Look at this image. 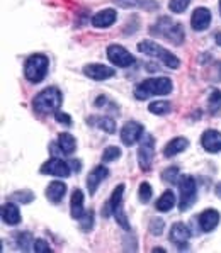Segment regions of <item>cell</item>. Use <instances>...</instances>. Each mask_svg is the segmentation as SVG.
<instances>
[{"label": "cell", "mask_w": 221, "mask_h": 253, "mask_svg": "<svg viewBox=\"0 0 221 253\" xmlns=\"http://www.w3.org/2000/svg\"><path fill=\"white\" fill-rule=\"evenodd\" d=\"M215 194L221 199V182H220V184H216V187H215Z\"/></svg>", "instance_id": "obj_42"}, {"label": "cell", "mask_w": 221, "mask_h": 253, "mask_svg": "<svg viewBox=\"0 0 221 253\" xmlns=\"http://www.w3.org/2000/svg\"><path fill=\"white\" fill-rule=\"evenodd\" d=\"M34 252H38V253H49L51 252V247H49L48 243H46L44 240H36L34 241V248H33Z\"/></svg>", "instance_id": "obj_39"}, {"label": "cell", "mask_w": 221, "mask_h": 253, "mask_svg": "<svg viewBox=\"0 0 221 253\" xmlns=\"http://www.w3.org/2000/svg\"><path fill=\"white\" fill-rule=\"evenodd\" d=\"M138 197H139V201H141L143 204H146V202L152 201V197H153V190H152V185H150L148 182H141V184H139V189H138Z\"/></svg>", "instance_id": "obj_31"}, {"label": "cell", "mask_w": 221, "mask_h": 253, "mask_svg": "<svg viewBox=\"0 0 221 253\" xmlns=\"http://www.w3.org/2000/svg\"><path fill=\"white\" fill-rule=\"evenodd\" d=\"M164 228H165V223H164V219H160V217H153L148 224V231L152 233L153 236H160L162 233H164Z\"/></svg>", "instance_id": "obj_33"}, {"label": "cell", "mask_w": 221, "mask_h": 253, "mask_svg": "<svg viewBox=\"0 0 221 253\" xmlns=\"http://www.w3.org/2000/svg\"><path fill=\"white\" fill-rule=\"evenodd\" d=\"M150 34H152V36H158V38H165V40H169L170 42H174V44H177V46H180L185 40V34H184V29H182L180 22H172L170 17L158 19L152 26V29H150Z\"/></svg>", "instance_id": "obj_3"}, {"label": "cell", "mask_w": 221, "mask_h": 253, "mask_svg": "<svg viewBox=\"0 0 221 253\" xmlns=\"http://www.w3.org/2000/svg\"><path fill=\"white\" fill-rule=\"evenodd\" d=\"M61 102H63V95H61V92L58 90L56 87H48L34 97L33 107L38 114L48 116V114L56 112L58 109H60Z\"/></svg>", "instance_id": "obj_2"}, {"label": "cell", "mask_w": 221, "mask_h": 253, "mask_svg": "<svg viewBox=\"0 0 221 253\" xmlns=\"http://www.w3.org/2000/svg\"><path fill=\"white\" fill-rule=\"evenodd\" d=\"M201 146L208 153H220L221 151V133L216 129H206L201 136Z\"/></svg>", "instance_id": "obj_13"}, {"label": "cell", "mask_w": 221, "mask_h": 253, "mask_svg": "<svg viewBox=\"0 0 221 253\" xmlns=\"http://www.w3.org/2000/svg\"><path fill=\"white\" fill-rule=\"evenodd\" d=\"M220 212L216 209H206L199 214V226L204 233H211L220 224Z\"/></svg>", "instance_id": "obj_15"}, {"label": "cell", "mask_w": 221, "mask_h": 253, "mask_svg": "<svg viewBox=\"0 0 221 253\" xmlns=\"http://www.w3.org/2000/svg\"><path fill=\"white\" fill-rule=\"evenodd\" d=\"M209 24H211V10L206 9V7H197L191 17L192 29L201 33V31H206Z\"/></svg>", "instance_id": "obj_14"}, {"label": "cell", "mask_w": 221, "mask_h": 253, "mask_svg": "<svg viewBox=\"0 0 221 253\" xmlns=\"http://www.w3.org/2000/svg\"><path fill=\"white\" fill-rule=\"evenodd\" d=\"M72 169H73V170H77V172H79V170L82 169V165H80V162L72 160Z\"/></svg>", "instance_id": "obj_41"}, {"label": "cell", "mask_w": 221, "mask_h": 253, "mask_svg": "<svg viewBox=\"0 0 221 253\" xmlns=\"http://www.w3.org/2000/svg\"><path fill=\"white\" fill-rule=\"evenodd\" d=\"M114 217H116V221H118V224L121 226L123 229H130V223H128V217H126V212H125V209H123V204L119 206L118 209L114 211Z\"/></svg>", "instance_id": "obj_37"}, {"label": "cell", "mask_w": 221, "mask_h": 253, "mask_svg": "<svg viewBox=\"0 0 221 253\" xmlns=\"http://www.w3.org/2000/svg\"><path fill=\"white\" fill-rule=\"evenodd\" d=\"M80 228H82V231H90L92 226H94V211H85V214L82 217H80Z\"/></svg>", "instance_id": "obj_34"}, {"label": "cell", "mask_w": 221, "mask_h": 253, "mask_svg": "<svg viewBox=\"0 0 221 253\" xmlns=\"http://www.w3.org/2000/svg\"><path fill=\"white\" fill-rule=\"evenodd\" d=\"M40 172L43 175H55V177L67 178L72 175V167H70L67 162L60 160V158H51V160L43 163Z\"/></svg>", "instance_id": "obj_10"}, {"label": "cell", "mask_w": 221, "mask_h": 253, "mask_svg": "<svg viewBox=\"0 0 221 253\" xmlns=\"http://www.w3.org/2000/svg\"><path fill=\"white\" fill-rule=\"evenodd\" d=\"M65 194H67V185L60 180L51 182V184L46 187V197H48V201L53 202V204H58V202L63 199Z\"/></svg>", "instance_id": "obj_20"}, {"label": "cell", "mask_w": 221, "mask_h": 253, "mask_svg": "<svg viewBox=\"0 0 221 253\" xmlns=\"http://www.w3.org/2000/svg\"><path fill=\"white\" fill-rule=\"evenodd\" d=\"M220 12H221V0H220Z\"/></svg>", "instance_id": "obj_44"}, {"label": "cell", "mask_w": 221, "mask_h": 253, "mask_svg": "<svg viewBox=\"0 0 221 253\" xmlns=\"http://www.w3.org/2000/svg\"><path fill=\"white\" fill-rule=\"evenodd\" d=\"M138 49L141 53L148 54V56H153V58H158V60L162 61V63L165 65V67L172 68V70H177L180 67V60L176 56V54H172V51H167L164 46L157 44L155 41H141L138 42Z\"/></svg>", "instance_id": "obj_4"}, {"label": "cell", "mask_w": 221, "mask_h": 253, "mask_svg": "<svg viewBox=\"0 0 221 253\" xmlns=\"http://www.w3.org/2000/svg\"><path fill=\"white\" fill-rule=\"evenodd\" d=\"M169 238H170V241H172L174 245H177L180 250H184V248L187 247L189 238H191V231H189V226H187V224H184V223L172 224Z\"/></svg>", "instance_id": "obj_12"}, {"label": "cell", "mask_w": 221, "mask_h": 253, "mask_svg": "<svg viewBox=\"0 0 221 253\" xmlns=\"http://www.w3.org/2000/svg\"><path fill=\"white\" fill-rule=\"evenodd\" d=\"M155 155V138L152 134H143V139L138 148V165L143 172H150Z\"/></svg>", "instance_id": "obj_7"}, {"label": "cell", "mask_w": 221, "mask_h": 253, "mask_svg": "<svg viewBox=\"0 0 221 253\" xmlns=\"http://www.w3.org/2000/svg\"><path fill=\"white\" fill-rule=\"evenodd\" d=\"M187 146H189V139L180 138L179 136V138H174L172 141L167 143L164 148V155L167 158H172V157H176V155H179L182 151L187 150Z\"/></svg>", "instance_id": "obj_21"}, {"label": "cell", "mask_w": 221, "mask_h": 253, "mask_svg": "<svg viewBox=\"0 0 221 253\" xmlns=\"http://www.w3.org/2000/svg\"><path fill=\"white\" fill-rule=\"evenodd\" d=\"M55 119L58 121L60 124H63V126H67V127H70L73 124V121H72V118L67 114V112H61V111H56L55 112Z\"/></svg>", "instance_id": "obj_38"}, {"label": "cell", "mask_w": 221, "mask_h": 253, "mask_svg": "<svg viewBox=\"0 0 221 253\" xmlns=\"http://www.w3.org/2000/svg\"><path fill=\"white\" fill-rule=\"evenodd\" d=\"M121 157V148L119 146H107L102 153V160L104 162H114Z\"/></svg>", "instance_id": "obj_32"}, {"label": "cell", "mask_w": 221, "mask_h": 253, "mask_svg": "<svg viewBox=\"0 0 221 253\" xmlns=\"http://www.w3.org/2000/svg\"><path fill=\"white\" fill-rule=\"evenodd\" d=\"M9 201H15V202H19V204H29V202L34 201V192H33V190H29V189L17 190V192L10 194Z\"/></svg>", "instance_id": "obj_27"}, {"label": "cell", "mask_w": 221, "mask_h": 253, "mask_svg": "<svg viewBox=\"0 0 221 253\" xmlns=\"http://www.w3.org/2000/svg\"><path fill=\"white\" fill-rule=\"evenodd\" d=\"M174 88V84L169 77H155V79H146L134 87V97L138 100H146L155 95H167Z\"/></svg>", "instance_id": "obj_1"}, {"label": "cell", "mask_w": 221, "mask_h": 253, "mask_svg": "<svg viewBox=\"0 0 221 253\" xmlns=\"http://www.w3.org/2000/svg\"><path fill=\"white\" fill-rule=\"evenodd\" d=\"M216 44H218V46H221V33H218V34H216Z\"/></svg>", "instance_id": "obj_43"}, {"label": "cell", "mask_w": 221, "mask_h": 253, "mask_svg": "<svg viewBox=\"0 0 221 253\" xmlns=\"http://www.w3.org/2000/svg\"><path fill=\"white\" fill-rule=\"evenodd\" d=\"M189 3H191V0H170L169 9L172 10L174 14H182L189 7Z\"/></svg>", "instance_id": "obj_35"}, {"label": "cell", "mask_w": 221, "mask_h": 253, "mask_svg": "<svg viewBox=\"0 0 221 253\" xmlns=\"http://www.w3.org/2000/svg\"><path fill=\"white\" fill-rule=\"evenodd\" d=\"M107 58H109V61L112 65L121 67V68H128L134 63L133 54L121 44H111L109 48H107Z\"/></svg>", "instance_id": "obj_8"}, {"label": "cell", "mask_w": 221, "mask_h": 253, "mask_svg": "<svg viewBox=\"0 0 221 253\" xmlns=\"http://www.w3.org/2000/svg\"><path fill=\"white\" fill-rule=\"evenodd\" d=\"M87 123L92 124V126H95V127H99V129H102L104 133H109V134L116 133L114 119L107 118V116H92V118L87 119Z\"/></svg>", "instance_id": "obj_22"}, {"label": "cell", "mask_w": 221, "mask_h": 253, "mask_svg": "<svg viewBox=\"0 0 221 253\" xmlns=\"http://www.w3.org/2000/svg\"><path fill=\"white\" fill-rule=\"evenodd\" d=\"M84 75L95 82H102V80H107V79H111V77H114L116 70L112 67H107V65L92 63V65L84 67Z\"/></svg>", "instance_id": "obj_11"}, {"label": "cell", "mask_w": 221, "mask_h": 253, "mask_svg": "<svg viewBox=\"0 0 221 253\" xmlns=\"http://www.w3.org/2000/svg\"><path fill=\"white\" fill-rule=\"evenodd\" d=\"M148 111L155 116H165L172 111V104L167 100H158V102H152L148 106Z\"/></svg>", "instance_id": "obj_29"}, {"label": "cell", "mask_w": 221, "mask_h": 253, "mask_svg": "<svg viewBox=\"0 0 221 253\" xmlns=\"http://www.w3.org/2000/svg\"><path fill=\"white\" fill-rule=\"evenodd\" d=\"M15 245H17V248L19 250H22V252H29L31 248H34V240L33 238V235L31 233H28V231H19V233H15Z\"/></svg>", "instance_id": "obj_26"}, {"label": "cell", "mask_w": 221, "mask_h": 253, "mask_svg": "<svg viewBox=\"0 0 221 253\" xmlns=\"http://www.w3.org/2000/svg\"><path fill=\"white\" fill-rule=\"evenodd\" d=\"M174 206H176V194H174L172 190H165L157 201V211L167 212V211H170Z\"/></svg>", "instance_id": "obj_25"}, {"label": "cell", "mask_w": 221, "mask_h": 253, "mask_svg": "<svg viewBox=\"0 0 221 253\" xmlns=\"http://www.w3.org/2000/svg\"><path fill=\"white\" fill-rule=\"evenodd\" d=\"M179 194H180V201H179V211L185 212L187 209H191L196 202L197 197V185L196 180L191 175H182L179 178Z\"/></svg>", "instance_id": "obj_6"}, {"label": "cell", "mask_w": 221, "mask_h": 253, "mask_svg": "<svg viewBox=\"0 0 221 253\" xmlns=\"http://www.w3.org/2000/svg\"><path fill=\"white\" fill-rule=\"evenodd\" d=\"M70 212H72L73 219H80L85 214L84 209V192L80 189H75L72 192V199H70Z\"/></svg>", "instance_id": "obj_19"}, {"label": "cell", "mask_w": 221, "mask_h": 253, "mask_svg": "<svg viewBox=\"0 0 221 253\" xmlns=\"http://www.w3.org/2000/svg\"><path fill=\"white\" fill-rule=\"evenodd\" d=\"M106 100H107L106 97H104V95H100L99 99L95 100V106H97V107H102V104H106Z\"/></svg>", "instance_id": "obj_40"}, {"label": "cell", "mask_w": 221, "mask_h": 253, "mask_svg": "<svg viewBox=\"0 0 221 253\" xmlns=\"http://www.w3.org/2000/svg\"><path fill=\"white\" fill-rule=\"evenodd\" d=\"M123 194H125V184H119L118 187L114 189V192H112L111 199L107 201V204H109L112 214H114L116 209L119 208V206L123 204Z\"/></svg>", "instance_id": "obj_28"}, {"label": "cell", "mask_w": 221, "mask_h": 253, "mask_svg": "<svg viewBox=\"0 0 221 253\" xmlns=\"http://www.w3.org/2000/svg\"><path fill=\"white\" fill-rule=\"evenodd\" d=\"M2 219L9 226H17L21 223V211L14 202H5L2 206Z\"/></svg>", "instance_id": "obj_18"}, {"label": "cell", "mask_w": 221, "mask_h": 253, "mask_svg": "<svg viewBox=\"0 0 221 253\" xmlns=\"http://www.w3.org/2000/svg\"><path fill=\"white\" fill-rule=\"evenodd\" d=\"M143 134H145V127L136 121H128L121 127V141L126 146H133L134 143H138L143 138Z\"/></svg>", "instance_id": "obj_9"}, {"label": "cell", "mask_w": 221, "mask_h": 253, "mask_svg": "<svg viewBox=\"0 0 221 253\" xmlns=\"http://www.w3.org/2000/svg\"><path fill=\"white\" fill-rule=\"evenodd\" d=\"M49 60L44 54H31L24 63V77L31 84H40L48 73Z\"/></svg>", "instance_id": "obj_5"}, {"label": "cell", "mask_w": 221, "mask_h": 253, "mask_svg": "<svg viewBox=\"0 0 221 253\" xmlns=\"http://www.w3.org/2000/svg\"><path fill=\"white\" fill-rule=\"evenodd\" d=\"M116 19H118V12H116L114 9H104L92 17V26L99 27V29H102V27H111L116 22Z\"/></svg>", "instance_id": "obj_17"}, {"label": "cell", "mask_w": 221, "mask_h": 253, "mask_svg": "<svg viewBox=\"0 0 221 253\" xmlns=\"http://www.w3.org/2000/svg\"><path fill=\"white\" fill-rule=\"evenodd\" d=\"M114 3H118L123 9H133V7H143L146 10H153L158 7L157 2L153 0H114Z\"/></svg>", "instance_id": "obj_24"}, {"label": "cell", "mask_w": 221, "mask_h": 253, "mask_svg": "<svg viewBox=\"0 0 221 253\" xmlns=\"http://www.w3.org/2000/svg\"><path fill=\"white\" fill-rule=\"evenodd\" d=\"M107 175H109V170H107L104 165L95 167V169L92 170L90 173H88V177H87V189H88V194H90V196H94L97 187L100 185V182H102V180H106Z\"/></svg>", "instance_id": "obj_16"}, {"label": "cell", "mask_w": 221, "mask_h": 253, "mask_svg": "<svg viewBox=\"0 0 221 253\" xmlns=\"http://www.w3.org/2000/svg\"><path fill=\"white\" fill-rule=\"evenodd\" d=\"M209 109H211V112H218L221 109V90L218 88H215L209 95Z\"/></svg>", "instance_id": "obj_36"}, {"label": "cell", "mask_w": 221, "mask_h": 253, "mask_svg": "<svg viewBox=\"0 0 221 253\" xmlns=\"http://www.w3.org/2000/svg\"><path fill=\"white\" fill-rule=\"evenodd\" d=\"M180 170L179 167H169V169L164 170V173H162V180L165 182V184L172 185V184H179V178H180Z\"/></svg>", "instance_id": "obj_30"}, {"label": "cell", "mask_w": 221, "mask_h": 253, "mask_svg": "<svg viewBox=\"0 0 221 253\" xmlns=\"http://www.w3.org/2000/svg\"><path fill=\"white\" fill-rule=\"evenodd\" d=\"M58 148L63 155H73L77 150V139L70 133H61L58 136Z\"/></svg>", "instance_id": "obj_23"}]
</instances>
